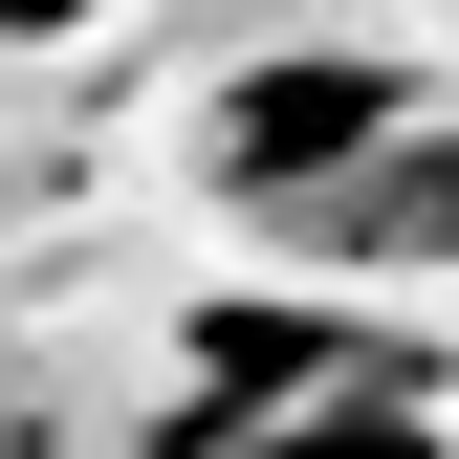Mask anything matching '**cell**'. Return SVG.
<instances>
[{"label": "cell", "instance_id": "6da1fadb", "mask_svg": "<svg viewBox=\"0 0 459 459\" xmlns=\"http://www.w3.org/2000/svg\"><path fill=\"white\" fill-rule=\"evenodd\" d=\"M394 132H416V88H394L372 44H263V66H219V109H197V197L219 219H307L328 176H372Z\"/></svg>", "mask_w": 459, "mask_h": 459}, {"label": "cell", "instance_id": "7a4b0ae2", "mask_svg": "<svg viewBox=\"0 0 459 459\" xmlns=\"http://www.w3.org/2000/svg\"><path fill=\"white\" fill-rule=\"evenodd\" d=\"M416 351V328H351V307H307V284H241V307H197L176 328V416L153 437H241V416H284V394H351V372H394Z\"/></svg>", "mask_w": 459, "mask_h": 459}, {"label": "cell", "instance_id": "3957f363", "mask_svg": "<svg viewBox=\"0 0 459 459\" xmlns=\"http://www.w3.org/2000/svg\"><path fill=\"white\" fill-rule=\"evenodd\" d=\"M263 241H284V263H328V284H416V263H459V132L416 109L372 176H328L307 219H263Z\"/></svg>", "mask_w": 459, "mask_h": 459}, {"label": "cell", "instance_id": "277c9868", "mask_svg": "<svg viewBox=\"0 0 459 459\" xmlns=\"http://www.w3.org/2000/svg\"><path fill=\"white\" fill-rule=\"evenodd\" d=\"M197 459H437V351H394V372H351V394H284V416L197 437Z\"/></svg>", "mask_w": 459, "mask_h": 459}]
</instances>
